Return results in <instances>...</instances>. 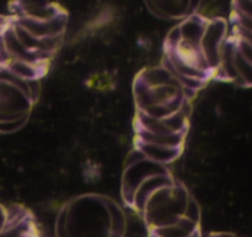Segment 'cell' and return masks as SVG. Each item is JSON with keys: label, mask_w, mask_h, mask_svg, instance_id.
Instances as JSON below:
<instances>
[{"label": "cell", "mask_w": 252, "mask_h": 237, "mask_svg": "<svg viewBox=\"0 0 252 237\" xmlns=\"http://www.w3.org/2000/svg\"><path fill=\"white\" fill-rule=\"evenodd\" d=\"M38 80H26L7 68H0V133L9 134L21 129L27 122L38 89Z\"/></svg>", "instance_id": "obj_2"}, {"label": "cell", "mask_w": 252, "mask_h": 237, "mask_svg": "<svg viewBox=\"0 0 252 237\" xmlns=\"http://www.w3.org/2000/svg\"><path fill=\"white\" fill-rule=\"evenodd\" d=\"M6 220H7V209H6V207H4L0 204V230H1V229L5 226Z\"/></svg>", "instance_id": "obj_8"}, {"label": "cell", "mask_w": 252, "mask_h": 237, "mask_svg": "<svg viewBox=\"0 0 252 237\" xmlns=\"http://www.w3.org/2000/svg\"><path fill=\"white\" fill-rule=\"evenodd\" d=\"M149 237H153V236H149ZM191 237H202L201 230H199V231H197V233H196V234H194V235H192Z\"/></svg>", "instance_id": "obj_9"}, {"label": "cell", "mask_w": 252, "mask_h": 237, "mask_svg": "<svg viewBox=\"0 0 252 237\" xmlns=\"http://www.w3.org/2000/svg\"><path fill=\"white\" fill-rule=\"evenodd\" d=\"M191 194L177 179L155 189L148 199L139 215L144 219L148 230L170 225L185 215Z\"/></svg>", "instance_id": "obj_3"}, {"label": "cell", "mask_w": 252, "mask_h": 237, "mask_svg": "<svg viewBox=\"0 0 252 237\" xmlns=\"http://www.w3.org/2000/svg\"><path fill=\"white\" fill-rule=\"evenodd\" d=\"M111 201L100 194H84L69 201L57 216V237H113Z\"/></svg>", "instance_id": "obj_1"}, {"label": "cell", "mask_w": 252, "mask_h": 237, "mask_svg": "<svg viewBox=\"0 0 252 237\" xmlns=\"http://www.w3.org/2000/svg\"><path fill=\"white\" fill-rule=\"evenodd\" d=\"M229 237H233V236H231V235H230V236H229Z\"/></svg>", "instance_id": "obj_11"}, {"label": "cell", "mask_w": 252, "mask_h": 237, "mask_svg": "<svg viewBox=\"0 0 252 237\" xmlns=\"http://www.w3.org/2000/svg\"><path fill=\"white\" fill-rule=\"evenodd\" d=\"M148 7L160 19L184 20L196 14L202 0H145Z\"/></svg>", "instance_id": "obj_4"}, {"label": "cell", "mask_w": 252, "mask_h": 237, "mask_svg": "<svg viewBox=\"0 0 252 237\" xmlns=\"http://www.w3.org/2000/svg\"><path fill=\"white\" fill-rule=\"evenodd\" d=\"M26 237H38V236H37V233H34V234H31V235H29Z\"/></svg>", "instance_id": "obj_10"}, {"label": "cell", "mask_w": 252, "mask_h": 237, "mask_svg": "<svg viewBox=\"0 0 252 237\" xmlns=\"http://www.w3.org/2000/svg\"><path fill=\"white\" fill-rule=\"evenodd\" d=\"M199 230H201L199 224L193 223L189 219L182 216L174 224L148 231H149V236L153 237H191Z\"/></svg>", "instance_id": "obj_6"}, {"label": "cell", "mask_w": 252, "mask_h": 237, "mask_svg": "<svg viewBox=\"0 0 252 237\" xmlns=\"http://www.w3.org/2000/svg\"><path fill=\"white\" fill-rule=\"evenodd\" d=\"M234 16L251 17V0H233Z\"/></svg>", "instance_id": "obj_7"}, {"label": "cell", "mask_w": 252, "mask_h": 237, "mask_svg": "<svg viewBox=\"0 0 252 237\" xmlns=\"http://www.w3.org/2000/svg\"><path fill=\"white\" fill-rule=\"evenodd\" d=\"M14 17L49 20L64 11L58 4L49 0H14L10 5Z\"/></svg>", "instance_id": "obj_5"}]
</instances>
